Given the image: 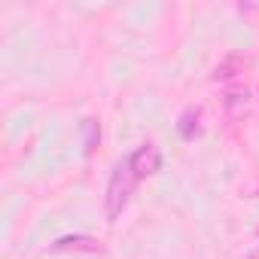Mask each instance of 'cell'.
<instances>
[{
    "mask_svg": "<svg viewBox=\"0 0 259 259\" xmlns=\"http://www.w3.org/2000/svg\"><path fill=\"white\" fill-rule=\"evenodd\" d=\"M135 183H138V177H135L132 165H128V159L113 168L110 183H107V192H104V213H107L110 223H116L122 217L128 198H132V192H135Z\"/></svg>",
    "mask_w": 259,
    "mask_h": 259,
    "instance_id": "obj_1",
    "label": "cell"
},
{
    "mask_svg": "<svg viewBox=\"0 0 259 259\" xmlns=\"http://www.w3.org/2000/svg\"><path fill=\"white\" fill-rule=\"evenodd\" d=\"M128 165H132L138 180H147V177H153L162 168V150L156 144H144V147H138L132 156H128Z\"/></svg>",
    "mask_w": 259,
    "mask_h": 259,
    "instance_id": "obj_2",
    "label": "cell"
},
{
    "mask_svg": "<svg viewBox=\"0 0 259 259\" xmlns=\"http://www.w3.org/2000/svg\"><path fill=\"white\" fill-rule=\"evenodd\" d=\"M52 250H55V253H67V250H73V253H101L104 247H101L98 238H89V235H67V238H58V241L52 244Z\"/></svg>",
    "mask_w": 259,
    "mask_h": 259,
    "instance_id": "obj_3",
    "label": "cell"
},
{
    "mask_svg": "<svg viewBox=\"0 0 259 259\" xmlns=\"http://www.w3.org/2000/svg\"><path fill=\"white\" fill-rule=\"evenodd\" d=\"M226 104L232 107V113H238V107H244V110H247V92H241V89L229 92V95H226Z\"/></svg>",
    "mask_w": 259,
    "mask_h": 259,
    "instance_id": "obj_4",
    "label": "cell"
},
{
    "mask_svg": "<svg viewBox=\"0 0 259 259\" xmlns=\"http://www.w3.org/2000/svg\"><path fill=\"white\" fill-rule=\"evenodd\" d=\"M235 64H238V58H229L226 64H220V67H217V73H213V79H229V76H235V73H232V67H235Z\"/></svg>",
    "mask_w": 259,
    "mask_h": 259,
    "instance_id": "obj_5",
    "label": "cell"
},
{
    "mask_svg": "<svg viewBox=\"0 0 259 259\" xmlns=\"http://www.w3.org/2000/svg\"><path fill=\"white\" fill-rule=\"evenodd\" d=\"M85 132H89V138H85V150H92V147H95V138H101V135H95V122H92V119H85Z\"/></svg>",
    "mask_w": 259,
    "mask_h": 259,
    "instance_id": "obj_6",
    "label": "cell"
}]
</instances>
